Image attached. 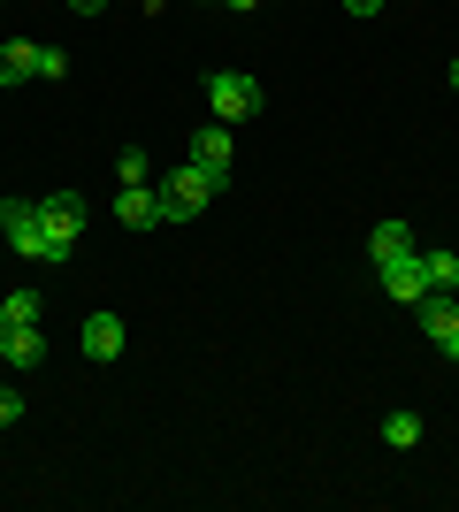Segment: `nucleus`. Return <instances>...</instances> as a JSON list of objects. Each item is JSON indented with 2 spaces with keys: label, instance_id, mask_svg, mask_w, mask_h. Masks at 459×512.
<instances>
[{
  "label": "nucleus",
  "instance_id": "obj_8",
  "mask_svg": "<svg viewBox=\"0 0 459 512\" xmlns=\"http://www.w3.org/2000/svg\"><path fill=\"white\" fill-rule=\"evenodd\" d=\"M115 222L123 230H161V192L153 184H123L115 192Z\"/></svg>",
  "mask_w": 459,
  "mask_h": 512
},
{
  "label": "nucleus",
  "instance_id": "obj_2",
  "mask_svg": "<svg viewBox=\"0 0 459 512\" xmlns=\"http://www.w3.org/2000/svg\"><path fill=\"white\" fill-rule=\"evenodd\" d=\"M153 192H161V222H192V214H207V199L222 192V176H207L199 161H176Z\"/></svg>",
  "mask_w": 459,
  "mask_h": 512
},
{
  "label": "nucleus",
  "instance_id": "obj_22",
  "mask_svg": "<svg viewBox=\"0 0 459 512\" xmlns=\"http://www.w3.org/2000/svg\"><path fill=\"white\" fill-rule=\"evenodd\" d=\"M452 85H459V62H452Z\"/></svg>",
  "mask_w": 459,
  "mask_h": 512
},
{
  "label": "nucleus",
  "instance_id": "obj_20",
  "mask_svg": "<svg viewBox=\"0 0 459 512\" xmlns=\"http://www.w3.org/2000/svg\"><path fill=\"white\" fill-rule=\"evenodd\" d=\"M69 8H77V16H100V8H108V0H69Z\"/></svg>",
  "mask_w": 459,
  "mask_h": 512
},
{
  "label": "nucleus",
  "instance_id": "obj_4",
  "mask_svg": "<svg viewBox=\"0 0 459 512\" xmlns=\"http://www.w3.org/2000/svg\"><path fill=\"white\" fill-rule=\"evenodd\" d=\"M0 237L16 260H46V230H39V207L31 199H0Z\"/></svg>",
  "mask_w": 459,
  "mask_h": 512
},
{
  "label": "nucleus",
  "instance_id": "obj_9",
  "mask_svg": "<svg viewBox=\"0 0 459 512\" xmlns=\"http://www.w3.org/2000/svg\"><path fill=\"white\" fill-rule=\"evenodd\" d=\"M39 62H46L39 39H8V46H0V85H31V77H39Z\"/></svg>",
  "mask_w": 459,
  "mask_h": 512
},
{
  "label": "nucleus",
  "instance_id": "obj_15",
  "mask_svg": "<svg viewBox=\"0 0 459 512\" xmlns=\"http://www.w3.org/2000/svg\"><path fill=\"white\" fill-rule=\"evenodd\" d=\"M115 176H123V184H153V161H146V153H123V161H115Z\"/></svg>",
  "mask_w": 459,
  "mask_h": 512
},
{
  "label": "nucleus",
  "instance_id": "obj_19",
  "mask_svg": "<svg viewBox=\"0 0 459 512\" xmlns=\"http://www.w3.org/2000/svg\"><path fill=\"white\" fill-rule=\"evenodd\" d=\"M345 8H352L360 23H368V16H383V0H345Z\"/></svg>",
  "mask_w": 459,
  "mask_h": 512
},
{
  "label": "nucleus",
  "instance_id": "obj_5",
  "mask_svg": "<svg viewBox=\"0 0 459 512\" xmlns=\"http://www.w3.org/2000/svg\"><path fill=\"white\" fill-rule=\"evenodd\" d=\"M375 283H383V299H398V306H421V299H429V268H421V253L375 268Z\"/></svg>",
  "mask_w": 459,
  "mask_h": 512
},
{
  "label": "nucleus",
  "instance_id": "obj_11",
  "mask_svg": "<svg viewBox=\"0 0 459 512\" xmlns=\"http://www.w3.org/2000/svg\"><path fill=\"white\" fill-rule=\"evenodd\" d=\"M0 360H8V367H39V360H46V329H39V321H23V329H8V344H0Z\"/></svg>",
  "mask_w": 459,
  "mask_h": 512
},
{
  "label": "nucleus",
  "instance_id": "obj_23",
  "mask_svg": "<svg viewBox=\"0 0 459 512\" xmlns=\"http://www.w3.org/2000/svg\"><path fill=\"white\" fill-rule=\"evenodd\" d=\"M215 8H222V0H215Z\"/></svg>",
  "mask_w": 459,
  "mask_h": 512
},
{
  "label": "nucleus",
  "instance_id": "obj_10",
  "mask_svg": "<svg viewBox=\"0 0 459 512\" xmlns=\"http://www.w3.org/2000/svg\"><path fill=\"white\" fill-rule=\"evenodd\" d=\"M406 253H421L414 230H406V222H375V237H368V260H375V268H391V260H406Z\"/></svg>",
  "mask_w": 459,
  "mask_h": 512
},
{
  "label": "nucleus",
  "instance_id": "obj_6",
  "mask_svg": "<svg viewBox=\"0 0 459 512\" xmlns=\"http://www.w3.org/2000/svg\"><path fill=\"white\" fill-rule=\"evenodd\" d=\"M77 344H85V360H92V367H108V360H123V344H131V329H123L115 314H85Z\"/></svg>",
  "mask_w": 459,
  "mask_h": 512
},
{
  "label": "nucleus",
  "instance_id": "obj_12",
  "mask_svg": "<svg viewBox=\"0 0 459 512\" xmlns=\"http://www.w3.org/2000/svg\"><path fill=\"white\" fill-rule=\"evenodd\" d=\"M0 314H8V321H16V329H23V321H39V314H46V299H39V291H31V283H16V291L0 299Z\"/></svg>",
  "mask_w": 459,
  "mask_h": 512
},
{
  "label": "nucleus",
  "instance_id": "obj_7",
  "mask_svg": "<svg viewBox=\"0 0 459 512\" xmlns=\"http://www.w3.org/2000/svg\"><path fill=\"white\" fill-rule=\"evenodd\" d=\"M192 161H199L207 176H222V184H230V161H238V146H230V123L192 130Z\"/></svg>",
  "mask_w": 459,
  "mask_h": 512
},
{
  "label": "nucleus",
  "instance_id": "obj_17",
  "mask_svg": "<svg viewBox=\"0 0 459 512\" xmlns=\"http://www.w3.org/2000/svg\"><path fill=\"white\" fill-rule=\"evenodd\" d=\"M16 421H23V390L0 383V428H16Z\"/></svg>",
  "mask_w": 459,
  "mask_h": 512
},
{
  "label": "nucleus",
  "instance_id": "obj_1",
  "mask_svg": "<svg viewBox=\"0 0 459 512\" xmlns=\"http://www.w3.org/2000/svg\"><path fill=\"white\" fill-rule=\"evenodd\" d=\"M31 207H39V230H46V268L69 260L77 237H85V222H92V199L85 192H46V199H31Z\"/></svg>",
  "mask_w": 459,
  "mask_h": 512
},
{
  "label": "nucleus",
  "instance_id": "obj_18",
  "mask_svg": "<svg viewBox=\"0 0 459 512\" xmlns=\"http://www.w3.org/2000/svg\"><path fill=\"white\" fill-rule=\"evenodd\" d=\"M437 352H444V360L459 367V329H444V337H437Z\"/></svg>",
  "mask_w": 459,
  "mask_h": 512
},
{
  "label": "nucleus",
  "instance_id": "obj_16",
  "mask_svg": "<svg viewBox=\"0 0 459 512\" xmlns=\"http://www.w3.org/2000/svg\"><path fill=\"white\" fill-rule=\"evenodd\" d=\"M39 77H46V85H62V77H69V54H62V46H46V62H39Z\"/></svg>",
  "mask_w": 459,
  "mask_h": 512
},
{
  "label": "nucleus",
  "instance_id": "obj_3",
  "mask_svg": "<svg viewBox=\"0 0 459 512\" xmlns=\"http://www.w3.org/2000/svg\"><path fill=\"white\" fill-rule=\"evenodd\" d=\"M261 100H268V92L253 85L245 69H215V77H207V107H215V123H253Z\"/></svg>",
  "mask_w": 459,
  "mask_h": 512
},
{
  "label": "nucleus",
  "instance_id": "obj_13",
  "mask_svg": "<svg viewBox=\"0 0 459 512\" xmlns=\"http://www.w3.org/2000/svg\"><path fill=\"white\" fill-rule=\"evenodd\" d=\"M429 268V291H459V253H421Z\"/></svg>",
  "mask_w": 459,
  "mask_h": 512
},
{
  "label": "nucleus",
  "instance_id": "obj_21",
  "mask_svg": "<svg viewBox=\"0 0 459 512\" xmlns=\"http://www.w3.org/2000/svg\"><path fill=\"white\" fill-rule=\"evenodd\" d=\"M8 329H16V321H8V314H0V344H8Z\"/></svg>",
  "mask_w": 459,
  "mask_h": 512
},
{
  "label": "nucleus",
  "instance_id": "obj_14",
  "mask_svg": "<svg viewBox=\"0 0 459 512\" xmlns=\"http://www.w3.org/2000/svg\"><path fill=\"white\" fill-rule=\"evenodd\" d=\"M383 444H391V451H414L421 444V421H414V413H391V421H383Z\"/></svg>",
  "mask_w": 459,
  "mask_h": 512
}]
</instances>
